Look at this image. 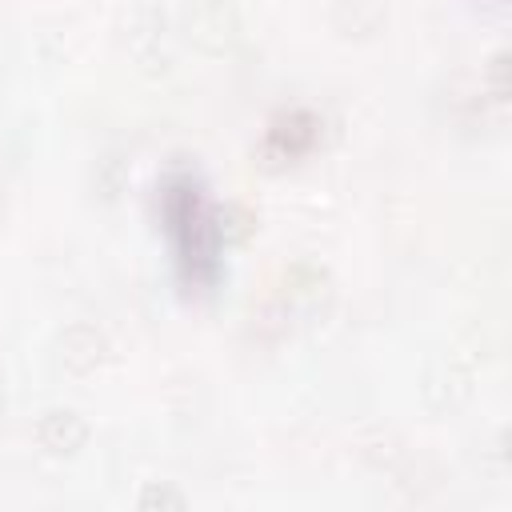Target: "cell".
Returning a JSON list of instances; mask_svg holds the SVG:
<instances>
[{
  "label": "cell",
  "mask_w": 512,
  "mask_h": 512,
  "mask_svg": "<svg viewBox=\"0 0 512 512\" xmlns=\"http://www.w3.org/2000/svg\"><path fill=\"white\" fill-rule=\"evenodd\" d=\"M140 508H144V512H152V508H172V512H180V508H184V496H180L176 488H168V484H148V488L140 492Z\"/></svg>",
  "instance_id": "obj_8"
},
{
  "label": "cell",
  "mask_w": 512,
  "mask_h": 512,
  "mask_svg": "<svg viewBox=\"0 0 512 512\" xmlns=\"http://www.w3.org/2000/svg\"><path fill=\"white\" fill-rule=\"evenodd\" d=\"M332 20L344 36H372L384 24L380 0H332Z\"/></svg>",
  "instance_id": "obj_5"
},
{
  "label": "cell",
  "mask_w": 512,
  "mask_h": 512,
  "mask_svg": "<svg viewBox=\"0 0 512 512\" xmlns=\"http://www.w3.org/2000/svg\"><path fill=\"white\" fill-rule=\"evenodd\" d=\"M316 136H320V120L312 112H304V108H292V112H280L268 124L264 148L272 156H280V160H296V156H304L316 144Z\"/></svg>",
  "instance_id": "obj_2"
},
{
  "label": "cell",
  "mask_w": 512,
  "mask_h": 512,
  "mask_svg": "<svg viewBox=\"0 0 512 512\" xmlns=\"http://www.w3.org/2000/svg\"><path fill=\"white\" fill-rule=\"evenodd\" d=\"M252 228H256V216H252L248 208L232 204V208L220 212V236H228V240H248Z\"/></svg>",
  "instance_id": "obj_7"
},
{
  "label": "cell",
  "mask_w": 512,
  "mask_h": 512,
  "mask_svg": "<svg viewBox=\"0 0 512 512\" xmlns=\"http://www.w3.org/2000/svg\"><path fill=\"white\" fill-rule=\"evenodd\" d=\"M484 84H488L492 100H500V104L512 96V60H508V52H496V56L488 60V68H484Z\"/></svg>",
  "instance_id": "obj_6"
},
{
  "label": "cell",
  "mask_w": 512,
  "mask_h": 512,
  "mask_svg": "<svg viewBox=\"0 0 512 512\" xmlns=\"http://www.w3.org/2000/svg\"><path fill=\"white\" fill-rule=\"evenodd\" d=\"M164 232L176 248V268L184 284L208 288L220 272V224L204 200V184L176 176L164 184Z\"/></svg>",
  "instance_id": "obj_1"
},
{
  "label": "cell",
  "mask_w": 512,
  "mask_h": 512,
  "mask_svg": "<svg viewBox=\"0 0 512 512\" xmlns=\"http://www.w3.org/2000/svg\"><path fill=\"white\" fill-rule=\"evenodd\" d=\"M56 348H60V364L68 372H76V376H88V372H96L108 360V336L96 324H72V328H64V336H60Z\"/></svg>",
  "instance_id": "obj_3"
},
{
  "label": "cell",
  "mask_w": 512,
  "mask_h": 512,
  "mask_svg": "<svg viewBox=\"0 0 512 512\" xmlns=\"http://www.w3.org/2000/svg\"><path fill=\"white\" fill-rule=\"evenodd\" d=\"M36 440L48 456H72L84 448L88 440V424L80 412L72 408H48L40 420H36Z\"/></svg>",
  "instance_id": "obj_4"
}]
</instances>
